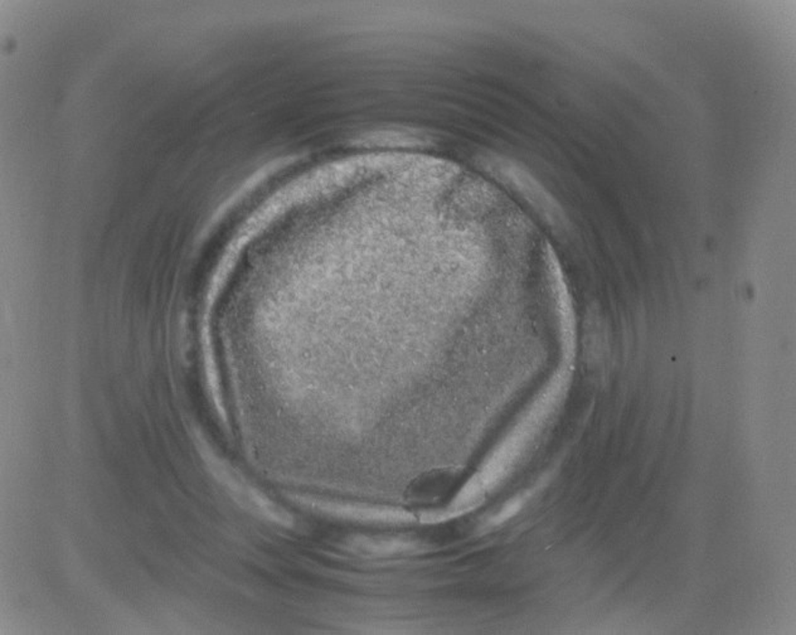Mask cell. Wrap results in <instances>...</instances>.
I'll list each match as a JSON object with an SVG mask.
<instances>
[{
	"label": "cell",
	"mask_w": 796,
	"mask_h": 635,
	"mask_svg": "<svg viewBox=\"0 0 796 635\" xmlns=\"http://www.w3.org/2000/svg\"><path fill=\"white\" fill-rule=\"evenodd\" d=\"M456 476L450 473H437L418 480L411 489L412 501L420 505H431L447 498L456 486Z\"/></svg>",
	"instance_id": "cell-1"
}]
</instances>
